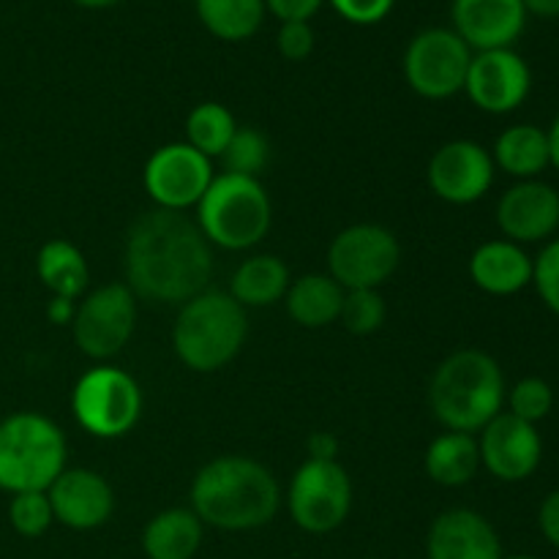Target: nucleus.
<instances>
[{"label":"nucleus","mask_w":559,"mask_h":559,"mask_svg":"<svg viewBox=\"0 0 559 559\" xmlns=\"http://www.w3.org/2000/svg\"><path fill=\"white\" fill-rule=\"evenodd\" d=\"M74 418L93 437H123L140 420L142 391L131 374L115 366H98L80 377L71 396Z\"/></svg>","instance_id":"obj_7"},{"label":"nucleus","mask_w":559,"mask_h":559,"mask_svg":"<svg viewBox=\"0 0 559 559\" xmlns=\"http://www.w3.org/2000/svg\"><path fill=\"white\" fill-rule=\"evenodd\" d=\"M473 55L453 27H426L404 49V80L424 98H451L464 91Z\"/></svg>","instance_id":"obj_8"},{"label":"nucleus","mask_w":559,"mask_h":559,"mask_svg":"<svg viewBox=\"0 0 559 559\" xmlns=\"http://www.w3.org/2000/svg\"><path fill=\"white\" fill-rule=\"evenodd\" d=\"M9 522L22 538H41L55 522L47 491H25V495L11 497Z\"/></svg>","instance_id":"obj_32"},{"label":"nucleus","mask_w":559,"mask_h":559,"mask_svg":"<svg viewBox=\"0 0 559 559\" xmlns=\"http://www.w3.org/2000/svg\"><path fill=\"white\" fill-rule=\"evenodd\" d=\"M495 158L473 140L445 142L429 162V186L451 205H473L495 183Z\"/></svg>","instance_id":"obj_15"},{"label":"nucleus","mask_w":559,"mask_h":559,"mask_svg":"<svg viewBox=\"0 0 559 559\" xmlns=\"http://www.w3.org/2000/svg\"><path fill=\"white\" fill-rule=\"evenodd\" d=\"M469 276L484 293L506 298L533 284V257L513 240H489L469 257Z\"/></svg>","instance_id":"obj_20"},{"label":"nucleus","mask_w":559,"mask_h":559,"mask_svg":"<svg viewBox=\"0 0 559 559\" xmlns=\"http://www.w3.org/2000/svg\"><path fill=\"white\" fill-rule=\"evenodd\" d=\"M533 91V71L513 49L475 52L469 63L464 93L478 109L489 115H508L522 107Z\"/></svg>","instance_id":"obj_13"},{"label":"nucleus","mask_w":559,"mask_h":559,"mask_svg":"<svg viewBox=\"0 0 559 559\" xmlns=\"http://www.w3.org/2000/svg\"><path fill=\"white\" fill-rule=\"evenodd\" d=\"M197 16L222 41H246L265 20V0H194Z\"/></svg>","instance_id":"obj_27"},{"label":"nucleus","mask_w":559,"mask_h":559,"mask_svg":"<svg viewBox=\"0 0 559 559\" xmlns=\"http://www.w3.org/2000/svg\"><path fill=\"white\" fill-rule=\"evenodd\" d=\"M426 555L429 559H502V544L489 519L469 508H453L431 522Z\"/></svg>","instance_id":"obj_19"},{"label":"nucleus","mask_w":559,"mask_h":559,"mask_svg":"<svg viewBox=\"0 0 559 559\" xmlns=\"http://www.w3.org/2000/svg\"><path fill=\"white\" fill-rule=\"evenodd\" d=\"M385 300H382L380 289H344V304L338 320L344 322L349 333L355 336H369V333L380 331L385 322Z\"/></svg>","instance_id":"obj_30"},{"label":"nucleus","mask_w":559,"mask_h":559,"mask_svg":"<svg viewBox=\"0 0 559 559\" xmlns=\"http://www.w3.org/2000/svg\"><path fill=\"white\" fill-rule=\"evenodd\" d=\"M426 473L435 484L456 489L469 484L480 469L478 440L464 431H445L426 451Z\"/></svg>","instance_id":"obj_25"},{"label":"nucleus","mask_w":559,"mask_h":559,"mask_svg":"<svg viewBox=\"0 0 559 559\" xmlns=\"http://www.w3.org/2000/svg\"><path fill=\"white\" fill-rule=\"evenodd\" d=\"M289 271L278 257L273 254H257L249 257L235 271L233 284H229V295L238 300L240 306H251V309H267V306L278 304L289 289Z\"/></svg>","instance_id":"obj_24"},{"label":"nucleus","mask_w":559,"mask_h":559,"mask_svg":"<svg viewBox=\"0 0 559 559\" xmlns=\"http://www.w3.org/2000/svg\"><path fill=\"white\" fill-rule=\"evenodd\" d=\"M506 402L511 407V415L538 426L540 420L549 418L551 407H555V391L544 377H524L506 393Z\"/></svg>","instance_id":"obj_31"},{"label":"nucleus","mask_w":559,"mask_h":559,"mask_svg":"<svg viewBox=\"0 0 559 559\" xmlns=\"http://www.w3.org/2000/svg\"><path fill=\"white\" fill-rule=\"evenodd\" d=\"M202 546V522L191 508H169L153 516L142 533L147 559H191Z\"/></svg>","instance_id":"obj_22"},{"label":"nucleus","mask_w":559,"mask_h":559,"mask_svg":"<svg viewBox=\"0 0 559 559\" xmlns=\"http://www.w3.org/2000/svg\"><path fill=\"white\" fill-rule=\"evenodd\" d=\"M271 197L257 178L222 173L197 202V224L213 246L243 251L271 229Z\"/></svg>","instance_id":"obj_6"},{"label":"nucleus","mask_w":559,"mask_h":559,"mask_svg":"<svg viewBox=\"0 0 559 559\" xmlns=\"http://www.w3.org/2000/svg\"><path fill=\"white\" fill-rule=\"evenodd\" d=\"M235 131H238V123H235L233 112L218 102L200 104V107L191 109V115L186 118V136H189V145L197 147V151L207 158L222 156Z\"/></svg>","instance_id":"obj_28"},{"label":"nucleus","mask_w":559,"mask_h":559,"mask_svg":"<svg viewBox=\"0 0 559 559\" xmlns=\"http://www.w3.org/2000/svg\"><path fill=\"white\" fill-rule=\"evenodd\" d=\"M66 469V437L47 415L14 413L0 420V489L47 491Z\"/></svg>","instance_id":"obj_5"},{"label":"nucleus","mask_w":559,"mask_h":559,"mask_svg":"<svg viewBox=\"0 0 559 559\" xmlns=\"http://www.w3.org/2000/svg\"><path fill=\"white\" fill-rule=\"evenodd\" d=\"M533 284L546 309L559 317V238H551L533 260Z\"/></svg>","instance_id":"obj_33"},{"label":"nucleus","mask_w":559,"mask_h":559,"mask_svg":"<svg viewBox=\"0 0 559 559\" xmlns=\"http://www.w3.org/2000/svg\"><path fill=\"white\" fill-rule=\"evenodd\" d=\"M267 158H271V142L257 129L235 131L222 153L224 173L243 175V178H257L267 167Z\"/></svg>","instance_id":"obj_29"},{"label":"nucleus","mask_w":559,"mask_h":559,"mask_svg":"<svg viewBox=\"0 0 559 559\" xmlns=\"http://www.w3.org/2000/svg\"><path fill=\"white\" fill-rule=\"evenodd\" d=\"M527 16H540V20H559V0H522Z\"/></svg>","instance_id":"obj_39"},{"label":"nucleus","mask_w":559,"mask_h":559,"mask_svg":"<svg viewBox=\"0 0 559 559\" xmlns=\"http://www.w3.org/2000/svg\"><path fill=\"white\" fill-rule=\"evenodd\" d=\"M506 377L484 349H459L437 366L429 385V407L448 431L475 435L502 413Z\"/></svg>","instance_id":"obj_3"},{"label":"nucleus","mask_w":559,"mask_h":559,"mask_svg":"<svg viewBox=\"0 0 559 559\" xmlns=\"http://www.w3.org/2000/svg\"><path fill=\"white\" fill-rule=\"evenodd\" d=\"M497 224L513 243H544L559 229V191L546 180H519L497 202Z\"/></svg>","instance_id":"obj_16"},{"label":"nucleus","mask_w":559,"mask_h":559,"mask_svg":"<svg viewBox=\"0 0 559 559\" xmlns=\"http://www.w3.org/2000/svg\"><path fill=\"white\" fill-rule=\"evenodd\" d=\"M480 464L502 484H522L544 459V440L538 426L519 420L516 415L500 413L480 429Z\"/></svg>","instance_id":"obj_14"},{"label":"nucleus","mask_w":559,"mask_h":559,"mask_svg":"<svg viewBox=\"0 0 559 559\" xmlns=\"http://www.w3.org/2000/svg\"><path fill=\"white\" fill-rule=\"evenodd\" d=\"M546 136H549V156H551V167L559 173V112L557 118L551 120V126L546 129Z\"/></svg>","instance_id":"obj_41"},{"label":"nucleus","mask_w":559,"mask_h":559,"mask_svg":"<svg viewBox=\"0 0 559 559\" xmlns=\"http://www.w3.org/2000/svg\"><path fill=\"white\" fill-rule=\"evenodd\" d=\"M402 260V246L380 224H355L338 233L328 249L331 276L344 289H380Z\"/></svg>","instance_id":"obj_10"},{"label":"nucleus","mask_w":559,"mask_h":559,"mask_svg":"<svg viewBox=\"0 0 559 559\" xmlns=\"http://www.w3.org/2000/svg\"><path fill=\"white\" fill-rule=\"evenodd\" d=\"M55 522L69 530H96L112 516V486L93 469H63L47 489Z\"/></svg>","instance_id":"obj_18"},{"label":"nucleus","mask_w":559,"mask_h":559,"mask_svg":"<svg viewBox=\"0 0 559 559\" xmlns=\"http://www.w3.org/2000/svg\"><path fill=\"white\" fill-rule=\"evenodd\" d=\"M36 271L38 278L44 282V287H47L55 298L74 300L80 298L87 287L85 254L63 238L47 240V243L38 249Z\"/></svg>","instance_id":"obj_26"},{"label":"nucleus","mask_w":559,"mask_h":559,"mask_svg":"<svg viewBox=\"0 0 559 559\" xmlns=\"http://www.w3.org/2000/svg\"><path fill=\"white\" fill-rule=\"evenodd\" d=\"M328 0H265V9L282 22H309Z\"/></svg>","instance_id":"obj_36"},{"label":"nucleus","mask_w":559,"mask_h":559,"mask_svg":"<svg viewBox=\"0 0 559 559\" xmlns=\"http://www.w3.org/2000/svg\"><path fill=\"white\" fill-rule=\"evenodd\" d=\"M249 336L246 309L229 293L205 289L186 300L173 328L178 358L191 371H218L235 360Z\"/></svg>","instance_id":"obj_4"},{"label":"nucleus","mask_w":559,"mask_h":559,"mask_svg":"<svg viewBox=\"0 0 559 559\" xmlns=\"http://www.w3.org/2000/svg\"><path fill=\"white\" fill-rule=\"evenodd\" d=\"M80 9H91V11H102V9H112V5L123 3V0H71Z\"/></svg>","instance_id":"obj_42"},{"label":"nucleus","mask_w":559,"mask_h":559,"mask_svg":"<svg viewBox=\"0 0 559 559\" xmlns=\"http://www.w3.org/2000/svg\"><path fill=\"white\" fill-rule=\"evenodd\" d=\"M276 47L287 60H306L314 52V31L309 22H282Z\"/></svg>","instance_id":"obj_35"},{"label":"nucleus","mask_w":559,"mask_h":559,"mask_svg":"<svg viewBox=\"0 0 559 559\" xmlns=\"http://www.w3.org/2000/svg\"><path fill=\"white\" fill-rule=\"evenodd\" d=\"M502 559H538V557H533V555H513V557H502Z\"/></svg>","instance_id":"obj_43"},{"label":"nucleus","mask_w":559,"mask_h":559,"mask_svg":"<svg viewBox=\"0 0 559 559\" xmlns=\"http://www.w3.org/2000/svg\"><path fill=\"white\" fill-rule=\"evenodd\" d=\"M495 167L516 180H535L551 167L549 136L535 123H516L502 131L495 142Z\"/></svg>","instance_id":"obj_21"},{"label":"nucleus","mask_w":559,"mask_h":559,"mask_svg":"<svg viewBox=\"0 0 559 559\" xmlns=\"http://www.w3.org/2000/svg\"><path fill=\"white\" fill-rule=\"evenodd\" d=\"M287 311L298 325L325 328L338 320L344 304V287L333 276L322 273H306V276L289 282Z\"/></svg>","instance_id":"obj_23"},{"label":"nucleus","mask_w":559,"mask_h":559,"mask_svg":"<svg viewBox=\"0 0 559 559\" xmlns=\"http://www.w3.org/2000/svg\"><path fill=\"white\" fill-rule=\"evenodd\" d=\"M289 516L300 530L311 535H325L342 527L353 508V484L347 469L338 462L300 464L289 484Z\"/></svg>","instance_id":"obj_9"},{"label":"nucleus","mask_w":559,"mask_h":559,"mask_svg":"<svg viewBox=\"0 0 559 559\" xmlns=\"http://www.w3.org/2000/svg\"><path fill=\"white\" fill-rule=\"evenodd\" d=\"M336 453H338V440L333 435H311L309 440V456L317 459V462H336Z\"/></svg>","instance_id":"obj_38"},{"label":"nucleus","mask_w":559,"mask_h":559,"mask_svg":"<svg viewBox=\"0 0 559 559\" xmlns=\"http://www.w3.org/2000/svg\"><path fill=\"white\" fill-rule=\"evenodd\" d=\"M353 25H377L393 11L396 0H328Z\"/></svg>","instance_id":"obj_34"},{"label":"nucleus","mask_w":559,"mask_h":559,"mask_svg":"<svg viewBox=\"0 0 559 559\" xmlns=\"http://www.w3.org/2000/svg\"><path fill=\"white\" fill-rule=\"evenodd\" d=\"M451 16L453 31L473 52L511 49L527 25L522 0H453Z\"/></svg>","instance_id":"obj_17"},{"label":"nucleus","mask_w":559,"mask_h":559,"mask_svg":"<svg viewBox=\"0 0 559 559\" xmlns=\"http://www.w3.org/2000/svg\"><path fill=\"white\" fill-rule=\"evenodd\" d=\"M282 502L276 478L249 456H218L191 484V511L202 524L227 533L265 527Z\"/></svg>","instance_id":"obj_2"},{"label":"nucleus","mask_w":559,"mask_h":559,"mask_svg":"<svg viewBox=\"0 0 559 559\" xmlns=\"http://www.w3.org/2000/svg\"><path fill=\"white\" fill-rule=\"evenodd\" d=\"M538 527L540 533H544V538L549 540L555 549H559V489L546 495V500L540 502Z\"/></svg>","instance_id":"obj_37"},{"label":"nucleus","mask_w":559,"mask_h":559,"mask_svg":"<svg viewBox=\"0 0 559 559\" xmlns=\"http://www.w3.org/2000/svg\"><path fill=\"white\" fill-rule=\"evenodd\" d=\"M136 325V300L126 284H107L74 311V342L87 358L107 360L129 344Z\"/></svg>","instance_id":"obj_11"},{"label":"nucleus","mask_w":559,"mask_h":559,"mask_svg":"<svg viewBox=\"0 0 559 559\" xmlns=\"http://www.w3.org/2000/svg\"><path fill=\"white\" fill-rule=\"evenodd\" d=\"M213 178L216 175L211 158L202 156L189 142L158 147L145 164V189L164 211L183 213L186 207L197 205Z\"/></svg>","instance_id":"obj_12"},{"label":"nucleus","mask_w":559,"mask_h":559,"mask_svg":"<svg viewBox=\"0 0 559 559\" xmlns=\"http://www.w3.org/2000/svg\"><path fill=\"white\" fill-rule=\"evenodd\" d=\"M129 289L153 304L183 306L205 293L213 276L211 240L180 211H156L136 218L126 238Z\"/></svg>","instance_id":"obj_1"},{"label":"nucleus","mask_w":559,"mask_h":559,"mask_svg":"<svg viewBox=\"0 0 559 559\" xmlns=\"http://www.w3.org/2000/svg\"><path fill=\"white\" fill-rule=\"evenodd\" d=\"M74 300H63V298H55L52 306H49V317L55 322H69L74 320Z\"/></svg>","instance_id":"obj_40"}]
</instances>
